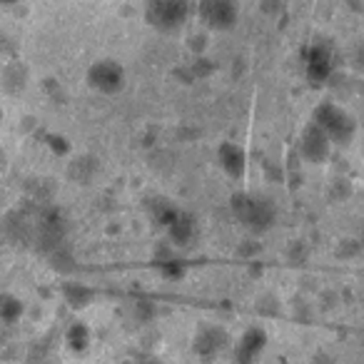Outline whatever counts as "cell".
<instances>
[{"label": "cell", "mask_w": 364, "mask_h": 364, "mask_svg": "<svg viewBox=\"0 0 364 364\" xmlns=\"http://www.w3.org/2000/svg\"><path fill=\"white\" fill-rule=\"evenodd\" d=\"M147 210H150V218L165 230L170 228V225L177 220V215H180V210H177L175 205L167 203V200H162V198H152L150 203H147Z\"/></svg>", "instance_id": "cell-12"}, {"label": "cell", "mask_w": 364, "mask_h": 364, "mask_svg": "<svg viewBox=\"0 0 364 364\" xmlns=\"http://www.w3.org/2000/svg\"><path fill=\"white\" fill-rule=\"evenodd\" d=\"M193 13L190 0H145V21L160 33H175Z\"/></svg>", "instance_id": "cell-3"}, {"label": "cell", "mask_w": 364, "mask_h": 364, "mask_svg": "<svg viewBox=\"0 0 364 364\" xmlns=\"http://www.w3.org/2000/svg\"><path fill=\"white\" fill-rule=\"evenodd\" d=\"M167 240L175 247H190V245H195V240H198V223H195L193 215H185V213L177 215L175 223L167 228Z\"/></svg>", "instance_id": "cell-11"}, {"label": "cell", "mask_w": 364, "mask_h": 364, "mask_svg": "<svg viewBox=\"0 0 364 364\" xmlns=\"http://www.w3.org/2000/svg\"><path fill=\"white\" fill-rule=\"evenodd\" d=\"M87 80H90V85L95 87V90L105 92V95H115V92H120L122 85H125V70H122V65L115 60H100L90 68Z\"/></svg>", "instance_id": "cell-5"}, {"label": "cell", "mask_w": 364, "mask_h": 364, "mask_svg": "<svg viewBox=\"0 0 364 364\" xmlns=\"http://www.w3.org/2000/svg\"><path fill=\"white\" fill-rule=\"evenodd\" d=\"M198 18L213 31H232L237 26V0H198Z\"/></svg>", "instance_id": "cell-4"}, {"label": "cell", "mask_w": 364, "mask_h": 364, "mask_svg": "<svg viewBox=\"0 0 364 364\" xmlns=\"http://www.w3.org/2000/svg\"><path fill=\"white\" fill-rule=\"evenodd\" d=\"M155 262H157L160 272L165 274L167 279H182V277H185V272H188L185 262H182L180 257H175L172 252H160V250H157Z\"/></svg>", "instance_id": "cell-13"}, {"label": "cell", "mask_w": 364, "mask_h": 364, "mask_svg": "<svg viewBox=\"0 0 364 364\" xmlns=\"http://www.w3.org/2000/svg\"><path fill=\"white\" fill-rule=\"evenodd\" d=\"M68 342L75 352H82V349L90 344V332H87L85 324H73L70 332H68Z\"/></svg>", "instance_id": "cell-14"}, {"label": "cell", "mask_w": 364, "mask_h": 364, "mask_svg": "<svg viewBox=\"0 0 364 364\" xmlns=\"http://www.w3.org/2000/svg\"><path fill=\"white\" fill-rule=\"evenodd\" d=\"M230 344V334L218 324H203L193 339V349L203 359H215Z\"/></svg>", "instance_id": "cell-6"}, {"label": "cell", "mask_w": 364, "mask_h": 364, "mask_svg": "<svg viewBox=\"0 0 364 364\" xmlns=\"http://www.w3.org/2000/svg\"><path fill=\"white\" fill-rule=\"evenodd\" d=\"M65 294L75 307H82V304H87L92 299V292L87 287H82V284H70V287L65 289Z\"/></svg>", "instance_id": "cell-15"}, {"label": "cell", "mask_w": 364, "mask_h": 364, "mask_svg": "<svg viewBox=\"0 0 364 364\" xmlns=\"http://www.w3.org/2000/svg\"><path fill=\"white\" fill-rule=\"evenodd\" d=\"M329 150H332V142L327 140V135L314 122H309L302 130V137H299V152H302V157L307 162L319 165V162H324L329 157Z\"/></svg>", "instance_id": "cell-8"}, {"label": "cell", "mask_w": 364, "mask_h": 364, "mask_svg": "<svg viewBox=\"0 0 364 364\" xmlns=\"http://www.w3.org/2000/svg\"><path fill=\"white\" fill-rule=\"evenodd\" d=\"M218 157L225 175L232 177V180H240L245 175V170H247V155H245V150L237 142H223L218 150Z\"/></svg>", "instance_id": "cell-10"}, {"label": "cell", "mask_w": 364, "mask_h": 364, "mask_svg": "<svg viewBox=\"0 0 364 364\" xmlns=\"http://www.w3.org/2000/svg\"><path fill=\"white\" fill-rule=\"evenodd\" d=\"M264 347H267V332H264L262 327H250L247 332L240 337L237 347H235V362L255 364Z\"/></svg>", "instance_id": "cell-9"}, {"label": "cell", "mask_w": 364, "mask_h": 364, "mask_svg": "<svg viewBox=\"0 0 364 364\" xmlns=\"http://www.w3.org/2000/svg\"><path fill=\"white\" fill-rule=\"evenodd\" d=\"M312 122L319 130L327 135V140L332 145H349L352 137L357 135V122L349 115L344 107H339L337 102H319L312 112Z\"/></svg>", "instance_id": "cell-2"}, {"label": "cell", "mask_w": 364, "mask_h": 364, "mask_svg": "<svg viewBox=\"0 0 364 364\" xmlns=\"http://www.w3.org/2000/svg\"><path fill=\"white\" fill-rule=\"evenodd\" d=\"M359 250L364 252V235H362V240H359Z\"/></svg>", "instance_id": "cell-18"}, {"label": "cell", "mask_w": 364, "mask_h": 364, "mask_svg": "<svg viewBox=\"0 0 364 364\" xmlns=\"http://www.w3.org/2000/svg\"><path fill=\"white\" fill-rule=\"evenodd\" d=\"M257 309L262 314H277L279 312V302L274 299V294H264V297L257 302Z\"/></svg>", "instance_id": "cell-16"}, {"label": "cell", "mask_w": 364, "mask_h": 364, "mask_svg": "<svg viewBox=\"0 0 364 364\" xmlns=\"http://www.w3.org/2000/svg\"><path fill=\"white\" fill-rule=\"evenodd\" d=\"M304 70H307V77L314 85L327 82L329 75H332V50L322 43L309 46L304 50Z\"/></svg>", "instance_id": "cell-7"}, {"label": "cell", "mask_w": 364, "mask_h": 364, "mask_svg": "<svg viewBox=\"0 0 364 364\" xmlns=\"http://www.w3.org/2000/svg\"><path fill=\"white\" fill-rule=\"evenodd\" d=\"M230 210H232V215L237 218V223L255 235L267 232V230L274 225V220H277V208H274V203L257 193L232 195Z\"/></svg>", "instance_id": "cell-1"}, {"label": "cell", "mask_w": 364, "mask_h": 364, "mask_svg": "<svg viewBox=\"0 0 364 364\" xmlns=\"http://www.w3.org/2000/svg\"><path fill=\"white\" fill-rule=\"evenodd\" d=\"M312 364H334V359L329 357L327 352H317V354H314V359H312Z\"/></svg>", "instance_id": "cell-17"}]
</instances>
